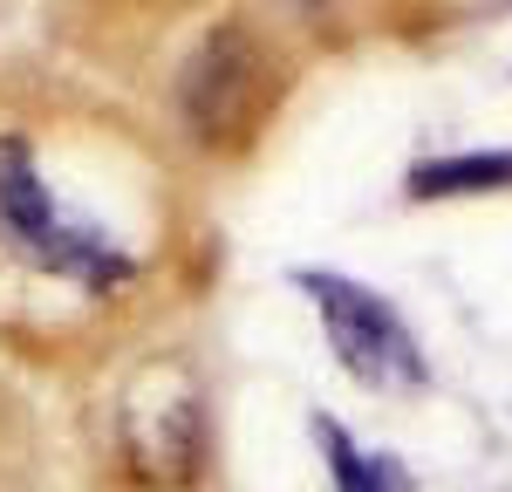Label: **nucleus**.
<instances>
[{
  "label": "nucleus",
  "instance_id": "f257e3e1",
  "mask_svg": "<svg viewBox=\"0 0 512 492\" xmlns=\"http://www.w3.org/2000/svg\"><path fill=\"white\" fill-rule=\"evenodd\" d=\"M0 233L21 246L28 260L55 267V274H76V281H123L130 260L117 253V240H103L96 226H82L69 205H55V192L35 178V164L21 144L0 151Z\"/></svg>",
  "mask_w": 512,
  "mask_h": 492
},
{
  "label": "nucleus",
  "instance_id": "f03ea898",
  "mask_svg": "<svg viewBox=\"0 0 512 492\" xmlns=\"http://www.w3.org/2000/svg\"><path fill=\"white\" fill-rule=\"evenodd\" d=\"M308 294H315L321 328H328V342H335V356L355 383H369V390L424 383V356H417L410 328L396 322L369 287L342 281V274H308Z\"/></svg>",
  "mask_w": 512,
  "mask_h": 492
},
{
  "label": "nucleus",
  "instance_id": "7ed1b4c3",
  "mask_svg": "<svg viewBox=\"0 0 512 492\" xmlns=\"http://www.w3.org/2000/svg\"><path fill=\"white\" fill-rule=\"evenodd\" d=\"M123 451L137 465V479L151 486H185L205 458V417H198V390L185 369H144L137 390L123 397Z\"/></svg>",
  "mask_w": 512,
  "mask_h": 492
},
{
  "label": "nucleus",
  "instance_id": "20e7f679",
  "mask_svg": "<svg viewBox=\"0 0 512 492\" xmlns=\"http://www.w3.org/2000/svg\"><path fill=\"white\" fill-rule=\"evenodd\" d=\"M274 103V69L246 35H212L205 55L185 76V110L205 144H233L239 130H253L260 110Z\"/></svg>",
  "mask_w": 512,
  "mask_h": 492
},
{
  "label": "nucleus",
  "instance_id": "39448f33",
  "mask_svg": "<svg viewBox=\"0 0 512 492\" xmlns=\"http://www.w3.org/2000/svg\"><path fill=\"white\" fill-rule=\"evenodd\" d=\"M321 445H328V465H335V486H342V492H417V486H410V472H403L396 458L355 451V438H349V431H335V424H321Z\"/></svg>",
  "mask_w": 512,
  "mask_h": 492
},
{
  "label": "nucleus",
  "instance_id": "423d86ee",
  "mask_svg": "<svg viewBox=\"0 0 512 492\" xmlns=\"http://www.w3.org/2000/svg\"><path fill=\"white\" fill-rule=\"evenodd\" d=\"M485 185H512V158H451L417 171V192H485Z\"/></svg>",
  "mask_w": 512,
  "mask_h": 492
}]
</instances>
